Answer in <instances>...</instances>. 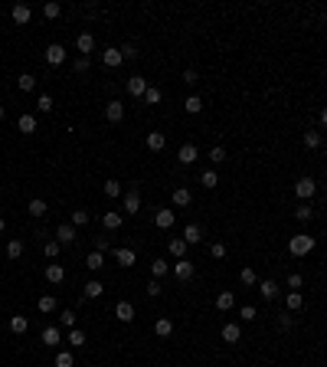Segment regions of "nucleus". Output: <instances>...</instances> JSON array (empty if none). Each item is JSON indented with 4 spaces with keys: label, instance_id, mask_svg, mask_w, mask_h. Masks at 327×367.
I'll use <instances>...</instances> for the list:
<instances>
[{
    "label": "nucleus",
    "instance_id": "1",
    "mask_svg": "<svg viewBox=\"0 0 327 367\" xmlns=\"http://www.w3.org/2000/svg\"><path fill=\"white\" fill-rule=\"evenodd\" d=\"M311 249H314V236H308V233H298V236L288 240V252H291V256H308Z\"/></svg>",
    "mask_w": 327,
    "mask_h": 367
},
{
    "label": "nucleus",
    "instance_id": "2",
    "mask_svg": "<svg viewBox=\"0 0 327 367\" xmlns=\"http://www.w3.org/2000/svg\"><path fill=\"white\" fill-rule=\"evenodd\" d=\"M314 194H318V184H314L311 177H301L295 184V197H301V200H311Z\"/></svg>",
    "mask_w": 327,
    "mask_h": 367
},
{
    "label": "nucleus",
    "instance_id": "3",
    "mask_svg": "<svg viewBox=\"0 0 327 367\" xmlns=\"http://www.w3.org/2000/svg\"><path fill=\"white\" fill-rule=\"evenodd\" d=\"M105 118H108L111 125H118V122L125 118V105H121V102H118V99H111L108 105H105Z\"/></svg>",
    "mask_w": 327,
    "mask_h": 367
},
{
    "label": "nucleus",
    "instance_id": "4",
    "mask_svg": "<svg viewBox=\"0 0 327 367\" xmlns=\"http://www.w3.org/2000/svg\"><path fill=\"white\" fill-rule=\"evenodd\" d=\"M46 63H49V66L66 63V46H63V43H53V46H46Z\"/></svg>",
    "mask_w": 327,
    "mask_h": 367
},
{
    "label": "nucleus",
    "instance_id": "5",
    "mask_svg": "<svg viewBox=\"0 0 327 367\" xmlns=\"http://www.w3.org/2000/svg\"><path fill=\"white\" fill-rule=\"evenodd\" d=\"M101 63H105V66H108V69H118V66H121V63H125V56H121V49H105V53H101Z\"/></svg>",
    "mask_w": 327,
    "mask_h": 367
},
{
    "label": "nucleus",
    "instance_id": "6",
    "mask_svg": "<svg viewBox=\"0 0 327 367\" xmlns=\"http://www.w3.org/2000/svg\"><path fill=\"white\" fill-rule=\"evenodd\" d=\"M128 92H131L134 99H144V92H148V79L131 76V79H128Z\"/></svg>",
    "mask_w": 327,
    "mask_h": 367
},
{
    "label": "nucleus",
    "instance_id": "7",
    "mask_svg": "<svg viewBox=\"0 0 327 367\" xmlns=\"http://www.w3.org/2000/svg\"><path fill=\"white\" fill-rule=\"evenodd\" d=\"M59 341H63V331L56 328V325L43 328V344H46V348H59Z\"/></svg>",
    "mask_w": 327,
    "mask_h": 367
},
{
    "label": "nucleus",
    "instance_id": "8",
    "mask_svg": "<svg viewBox=\"0 0 327 367\" xmlns=\"http://www.w3.org/2000/svg\"><path fill=\"white\" fill-rule=\"evenodd\" d=\"M258 295H262L265 302H272V298H278V282H272V279L258 282Z\"/></svg>",
    "mask_w": 327,
    "mask_h": 367
},
{
    "label": "nucleus",
    "instance_id": "9",
    "mask_svg": "<svg viewBox=\"0 0 327 367\" xmlns=\"http://www.w3.org/2000/svg\"><path fill=\"white\" fill-rule=\"evenodd\" d=\"M115 318L125 321V325H128V321H134V305L131 302H118L115 305Z\"/></svg>",
    "mask_w": 327,
    "mask_h": 367
},
{
    "label": "nucleus",
    "instance_id": "10",
    "mask_svg": "<svg viewBox=\"0 0 327 367\" xmlns=\"http://www.w3.org/2000/svg\"><path fill=\"white\" fill-rule=\"evenodd\" d=\"M200 240H203V227H200V223H187V230H183V243L193 246V243H200Z\"/></svg>",
    "mask_w": 327,
    "mask_h": 367
},
{
    "label": "nucleus",
    "instance_id": "11",
    "mask_svg": "<svg viewBox=\"0 0 327 367\" xmlns=\"http://www.w3.org/2000/svg\"><path fill=\"white\" fill-rule=\"evenodd\" d=\"M10 16H13V23H30V20H33V10L26 7V3H16V7L10 10Z\"/></svg>",
    "mask_w": 327,
    "mask_h": 367
},
{
    "label": "nucleus",
    "instance_id": "12",
    "mask_svg": "<svg viewBox=\"0 0 327 367\" xmlns=\"http://www.w3.org/2000/svg\"><path fill=\"white\" fill-rule=\"evenodd\" d=\"M121 223H125V217H121L118 210H108L105 217H101V227L105 230H121Z\"/></svg>",
    "mask_w": 327,
    "mask_h": 367
},
{
    "label": "nucleus",
    "instance_id": "13",
    "mask_svg": "<svg viewBox=\"0 0 327 367\" xmlns=\"http://www.w3.org/2000/svg\"><path fill=\"white\" fill-rule=\"evenodd\" d=\"M111 256H115V262H118V266H134V262H138V256H134V249H115V252H111Z\"/></svg>",
    "mask_w": 327,
    "mask_h": 367
},
{
    "label": "nucleus",
    "instance_id": "14",
    "mask_svg": "<svg viewBox=\"0 0 327 367\" xmlns=\"http://www.w3.org/2000/svg\"><path fill=\"white\" fill-rule=\"evenodd\" d=\"M66 279V269L59 266V262H49L46 266V282H53V285H59V282Z\"/></svg>",
    "mask_w": 327,
    "mask_h": 367
},
{
    "label": "nucleus",
    "instance_id": "15",
    "mask_svg": "<svg viewBox=\"0 0 327 367\" xmlns=\"http://www.w3.org/2000/svg\"><path fill=\"white\" fill-rule=\"evenodd\" d=\"M196 157H200L196 144H183V148H180V154H177V161H180V164H193Z\"/></svg>",
    "mask_w": 327,
    "mask_h": 367
},
{
    "label": "nucleus",
    "instance_id": "16",
    "mask_svg": "<svg viewBox=\"0 0 327 367\" xmlns=\"http://www.w3.org/2000/svg\"><path fill=\"white\" fill-rule=\"evenodd\" d=\"M76 49H79L82 56H88V53L95 49V36H92V33H82V36L76 39Z\"/></svg>",
    "mask_w": 327,
    "mask_h": 367
},
{
    "label": "nucleus",
    "instance_id": "17",
    "mask_svg": "<svg viewBox=\"0 0 327 367\" xmlns=\"http://www.w3.org/2000/svg\"><path fill=\"white\" fill-rule=\"evenodd\" d=\"M173 275H177V279H183V282H187L190 275H193V262H190V259H180L177 266H173Z\"/></svg>",
    "mask_w": 327,
    "mask_h": 367
},
{
    "label": "nucleus",
    "instance_id": "18",
    "mask_svg": "<svg viewBox=\"0 0 327 367\" xmlns=\"http://www.w3.org/2000/svg\"><path fill=\"white\" fill-rule=\"evenodd\" d=\"M141 210V194L138 190H128L125 194V213H138Z\"/></svg>",
    "mask_w": 327,
    "mask_h": 367
},
{
    "label": "nucleus",
    "instance_id": "19",
    "mask_svg": "<svg viewBox=\"0 0 327 367\" xmlns=\"http://www.w3.org/2000/svg\"><path fill=\"white\" fill-rule=\"evenodd\" d=\"M154 223H157L161 230H170V227H173V210H157V213H154Z\"/></svg>",
    "mask_w": 327,
    "mask_h": 367
},
{
    "label": "nucleus",
    "instance_id": "20",
    "mask_svg": "<svg viewBox=\"0 0 327 367\" xmlns=\"http://www.w3.org/2000/svg\"><path fill=\"white\" fill-rule=\"evenodd\" d=\"M239 338H242V328H239V325H223V341H226V344H236Z\"/></svg>",
    "mask_w": 327,
    "mask_h": 367
},
{
    "label": "nucleus",
    "instance_id": "21",
    "mask_svg": "<svg viewBox=\"0 0 327 367\" xmlns=\"http://www.w3.org/2000/svg\"><path fill=\"white\" fill-rule=\"evenodd\" d=\"M148 148H151V151H164V148H167V138H164V131H151V134H148Z\"/></svg>",
    "mask_w": 327,
    "mask_h": 367
},
{
    "label": "nucleus",
    "instance_id": "22",
    "mask_svg": "<svg viewBox=\"0 0 327 367\" xmlns=\"http://www.w3.org/2000/svg\"><path fill=\"white\" fill-rule=\"evenodd\" d=\"M16 128H20L23 134H33V131H36V118H33V115H20V118H16Z\"/></svg>",
    "mask_w": 327,
    "mask_h": 367
},
{
    "label": "nucleus",
    "instance_id": "23",
    "mask_svg": "<svg viewBox=\"0 0 327 367\" xmlns=\"http://www.w3.org/2000/svg\"><path fill=\"white\" fill-rule=\"evenodd\" d=\"M233 305H236V295H233V292H219V295H216V308H219V312H229Z\"/></svg>",
    "mask_w": 327,
    "mask_h": 367
},
{
    "label": "nucleus",
    "instance_id": "24",
    "mask_svg": "<svg viewBox=\"0 0 327 367\" xmlns=\"http://www.w3.org/2000/svg\"><path fill=\"white\" fill-rule=\"evenodd\" d=\"M173 203H177V207H190V203H193V194H190L187 187H177L173 190Z\"/></svg>",
    "mask_w": 327,
    "mask_h": 367
},
{
    "label": "nucleus",
    "instance_id": "25",
    "mask_svg": "<svg viewBox=\"0 0 327 367\" xmlns=\"http://www.w3.org/2000/svg\"><path fill=\"white\" fill-rule=\"evenodd\" d=\"M154 331H157L161 338H170V335H173V321H170V318H157V321H154Z\"/></svg>",
    "mask_w": 327,
    "mask_h": 367
},
{
    "label": "nucleus",
    "instance_id": "26",
    "mask_svg": "<svg viewBox=\"0 0 327 367\" xmlns=\"http://www.w3.org/2000/svg\"><path fill=\"white\" fill-rule=\"evenodd\" d=\"M16 86H20V92H33V89H36V76H33V72H23V76L16 79Z\"/></svg>",
    "mask_w": 327,
    "mask_h": 367
},
{
    "label": "nucleus",
    "instance_id": "27",
    "mask_svg": "<svg viewBox=\"0 0 327 367\" xmlns=\"http://www.w3.org/2000/svg\"><path fill=\"white\" fill-rule=\"evenodd\" d=\"M183 109H187L190 115H200V112H203V99H200V95H187V102H183Z\"/></svg>",
    "mask_w": 327,
    "mask_h": 367
},
{
    "label": "nucleus",
    "instance_id": "28",
    "mask_svg": "<svg viewBox=\"0 0 327 367\" xmlns=\"http://www.w3.org/2000/svg\"><path fill=\"white\" fill-rule=\"evenodd\" d=\"M56 236H59V243H72L76 240V227H72V223H63V227L56 230Z\"/></svg>",
    "mask_w": 327,
    "mask_h": 367
},
{
    "label": "nucleus",
    "instance_id": "29",
    "mask_svg": "<svg viewBox=\"0 0 327 367\" xmlns=\"http://www.w3.org/2000/svg\"><path fill=\"white\" fill-rule=\"evenodd\" d=\"M26 328H30V321H26L23 315H13V318H10V331H13V335H23Z\"/></svg>",
    "mask_w": 327,
    "mask_h": 367
},
{
    "label": "nucleus",
    "instance_id": "30",
    "mask_svg": "<svg viewBox=\"0 0 327 367\" xmlns=\"http://www.w3.org/2000/svg\"><path fill=\"white\" fill-rule=\"evenodd\" d=\"M101 292H105V285H101L98 279L85 282V298H101Z\"/></svg>",
    "mask_w": 327,
    "mask_h": 367
},
{
    "label": "nucleus",
    "instance_id": "31",
    "mask_svg": "<svg viewBox=\"0 0 327 367\" xmlns=\"http://www.w3.org/2000/svg\"><path fill=\"white\" fill-rule=\"evenodd\" d=\"M20 256H23V243H20V240H10L7 243V259H20Z\"/></svg>",
    "mask_w": 327,
    "mask_h": 367
},
{
    "label": "nucleus",
    "instance_id": "32",
    "mask_svg": "<svg viewBox=\"0 0 327 367\" xmlns=\"http://www.w3.org/2000/svg\"><path fill=\"white\" fill-rule=\"evenodd\" d=\"M85 266L92 269V272H98V269L105 266V259H101V252H88V256H85Z\"/></svg>",
    "mask_w": 327,
    "mask_h": 367
},
{
    "label": "nucleus",
    "instance_id": "33",
    "mask_svg": "<svg viewBox=\"0 0 327 367\" xmlns=\"http://www.w3.org/2000/svg\"><path fill=\"white\" fill-rule=\"evenodd\" d=\"M285 302H288V308H291V312H301V308H304L301 292H288V298H285Z\"/></svg>",
    "mask_w": 327,
    "mask_h": 367
},
{
    "label": "nucleus",
    "instance_id": "34",
    "mask_svg": "<svg viewBox=\"0 0 327 367\" xmlns=\"http://www.w3.org/2000/svg\"><path fill=\"white\" fill-rule=\"evenodd\" d=\"M295 217L301 220V223H308V220L314 217V207H311V203H301V207H298V210H295Z\"/></svg>",
    "mask_w": 327,
    "mask_h": 367
},
{
    "label": "nucleus",
    "instance_id": "35",
    "mask_svg": "<svg viewBox=\"0 0 327 367\" xmlns=\"http://www.w3.org/2000/svg\"><path fill=\"white\" fill-rule=\"evenodd\" d=\"M304 148H321V131H304Z\"/></svg>",
    "mask_w": 327,
    "mask_h": 367
},
{
    "label": "nucleus",
    "instance_id": "36",
    "mask_svg": "<svg viewBox=\"0 0 327 367\" xmlns=\"http://www.w3.org/2000/svg\"><path fill=\"white\" fill-rule=\"evenodd\" d=\"M72 364H76L72 351H59V354H56V367H72Z\"/></svg>",
    "mask_w": 327,
    "mask_h": 367
},
{
    "label": "nucleus",
    "instance_id": "37",
    "mask_svg": "<svg viewBox=\"0 0 327 367\" xmlns=\"http://www.w3.org/2000/svg\"><path fill=\"white\" fill-rule=\"evenodd\" d=\"M72 69H76V72H88V69H92V56H79L76 63H72Z\"/></svg>",
    "mask_w": 327,
    "mask_h": 367
},
{
    "label": "nucleus",
    "instance_id": "38",
    "mask_svg": "<svg viewBox=\"0 0 327 367\" xmlns=\"http://www.w3.org/2000/svg\"><path fill=\"white\" fill-rule=\"evenodd\" d=\"M200 184H203V187H206V190H213V187H216V184H219L216 171H206V174H203V177H200Z\"/></svg>",
    "mask_w": 327,
    "mask_h": 367
},
{
    "label": "nucleus",
    "instance_id": "39",
    "mask_svg": "<svg viewBox=\"0 0 327 367\" xmlns=\"http://www.w3.org/2000/svg\"><path fill=\"white\" fill-rule=\"evenodd\" d=\"M183 252H187V243H183V236H180V240H170V256H183Z\"/></svg>",
    "mask_w": 327,
    "mask_h": 367
},
{
    "label": "nucleus",
    "instance_id": "40",
    "mask_svg": "<svg viewBox=\"0 0 327 367\" xmlns=\"http://www.w3.org/2000/svg\"><path fill=\"white\" fill-rule=\"evenodd\" d=\"M105 197H121V184H118V180H105Z\"/></svg>",
    "mask_w": 327,
    "mask_h": 367
},
{
    "label": "nucleus",
    "instance_id": "41",
    "mask_svg": "<svg viewBox=\"0 0 327 367\" xmlns=\"http://www.w3.org/2000/svg\"><path fill=\"white\" fill-rule=\"evenodd\" d=\"M151 275H154V279L167 275V262H164V259H154V262H151Z\"/></svg>",
    "mask_w": 327,
    "mask_h": 367
},
{
    "label": "nucleus",
    "instance_id": "42",
    "mask_svg": "<svg viewBox=\"0 0 327 367\" xmlns=\"http://www.w3.org/2000/svg\"><path fill=\"white\" fill-rule=\"evenodd\" d=\"M69 344H72V348H85V335H82L79 328H72L69 331Z\"/></svg>",
    "mask_w": 327,
    "mask_h": 367
},
{
    "label": "nucleus",
    "instance_id": "43",
    "mask_svg": "<svg viewBox=\"0 0 327 367\" xmlns=\"http://www.w3.org/2000/svg\"><path fill=\"white\" fill-rule=\"evenodd\" d=\"M210 161H213V164H223V161H226V148H219V144H213V151H210Z\"/></svg>",
    "mask_w": 327,
    "mask_h": 367
},
{
    "label": "nucleus",
    "instance_id": "44",
    "mask_svg": "<svg viewBox=\"0 0 327 367\" xmlns=\"http://www.w3.org/2000/svg\"><path fill=\"white\" fill-rule=\"evenodd\" d=\"M39 312H43V315H46V312H56V298H53V295H43V298H39Z\"/></svg>",
    "mask_w": 327,
    "mask_h": 367
},
{
    "label": "nucleus",
    "instance_id": "45",
    "mask_svg": "<svg viewBox=\"0 0 327 367\" xmlns=\"http://www.w3.org/2000/svg\"><path fill=\"white\" fill-rule=\"evenodd\" d=\"M88 223V210H72V227H85Z\"/></svg>",
    "mask_w": 327,
    "mask_h": 367
},
{
    "label": "nucleus",
    "instance_id": "46",
    "mask_svg": "<svg viewBox=\"0 0 327 367\" xmlns=\"http://www.w3.org/2000/svg\"><path fill=\"white\" fill-rule=\"evenodd\" d=\"M30 213H33V217H43V213H46V200H39V197L30 200Z\"/></svg>",
    "mask_w": 327,
    "mask_h": 367
},
{
    "label": "nucleus",
    "instance_id": "47",
    "mask_svg": "<svg viewBox=\"0 0 327 367\" xmlns=\"http://www.w3.org/2000/svg\"><path fill=\"white\" fill-rule=\"evenodd\" d=\"M144 102H148V105H157V102H161V89L148 86V92H144Z\"/></svg>",
    "mask_w": 327,
    "mask_h": 367
},
{
    "label": "nucleus",
    "instance_id": "48",
    "mask_svg": "<svg viewBox=\"0 0 327 367\" xmlns=\"http://www.w3.org/2000/svg\"><path fill=\"white\" fill-rule=\"evenodd\" d=\"M210 256L213 259H226V246H223V243H213V246H210Z\"/></svg>",
    "mask_w": 327,
    "mask_h": 367
},
{
    "label": "nucleus",
    "instance_id": "49",
    "mask_svg": "<svg viewBox=\"0 0 327 367\" xmlns=\"http://www.w3.org/2000/svg\"><path fill=\"white\" fill-rule=\"evenodd\" d=\"M239 279H242V285H255V272H252V269H242V272H239Z\"/></svg>",
    "mask_w": 327,
    "mask_h": 367
},
{
    "label": "nucleus",
    "instance_id": "50",
    "mask_svg": "<svg viewBox=\"0 0 327 367\" xmlns=\"http://www.w3.org/2000/svg\"><path fill=\"white\" fill-rule=\"evenodd\" d=\"M59 321H63V328H76V312H63Z\"/></svg>",
    "mask_w": 327,
    "mask_h": 367
},
{
    "label": "nucleus",
    "instance_id": "51",
    "mask_svg": "<svg viewBox=\"0 0 327 367\" xmlns=\"http://www.w3.org/2000/svg\"><path fill=\"white\" fill-rule=\"evenodd\" d=\"M36 109H39V112H53V99H49V95H39Z\"/></svg>",
    "mask_w": 327,
    "mask_h": 367
},
{
    "label": "nucleus",
    "instance_id": "52",
    "mask_svg": "<svg viewBox=\"0 0 327 367\" xmlns=\"http://www.w3.org/2000/svg\"><path fill=\"white\" fill-rule=\"evenodd\" d=\"M46 256H49V259L59 256V240H49V243H46Z\"/></svg>",
    "mask_w": 327,
    "mask_h": 367
},
{
    "label": "nucleus",
    "instance_id": "53",
    "mask_svg": "<svg viewBox=\"0 0 327 367\" xmlns=\"http://www.w3.org/2000/svg\"><path fill=\"white\" fill-rule=\"evenodd\" d=\"M301 282H304L301 275H298V272H291V275H288V289H291V292H298V289H301Z\"/></svg>",
    "mask_w": 327,
    "mask_h": 367
},
{
    "label": "nucleus",
    "instance_id": "54",
    "mask_svg": "<svg viewBox=\"0 0 327 367\" xmlns=\"http://www.w3.org/2000/svg\"><path fill=\"white\" fill-rule=\"evenodd\" d=\"M43 13H46L49 20H56V16H59V3H46V7H43Z\"/></svg>",
    "mask_w": 327,
    "mask_h": 367
},
{
    "label": "nucleus",
    "instance_id": "55",
    "mask_svg": "<svg viewBox=\"0 0 327 367\" xmlns=\"http://www.w3.org/2000/svg\"><path fill=\"white\" fill-rule=\"evenodd\" d=\"M148 295H151V298L161 295V282H157V279H151V282H148Z\"/></svg>",
    "mask_w": 327,
    "mask_h": 367
},
{
    "label": "nucleus",
    "instance_id": "56",
    "mask_svg": "<svg viewBox=\"0 0 327 367\" xmlns=\"http://www.w3.org/2000/svg\"><path fill=\"white\" fill-rule=\"evenodd\" d=\"M121 56H125V59H134V56H138V46H134V43H128V46H121Z\"/></svg>",
    "mask_w": 327,
    "mask_h": 367
},
{
    "label": "nucleus",
    "instance_id": "57",
    "mask_svg": "<svg viewBox=\"0 0 327 367\" xmlns=\"http://www.w3.org/2000/svg\"><path fill=\"white\" fill-rule=\"evenodd\" d=\"M255 308H252V305H245V308H242V321H255Z\"/></svg>",
    "mask_w": 327,
    "mask_h": 367
},
{
    "label": "nucleus",
    "instance_id": "58",
    "mask_svg": "<svg viewBox=\"0 0 327 367\" xmlns=\"http://www.w3.org/2000/svg\"><path fill=\"white\" fill-rule=\"evenodd\" d=\"M183 82H187V86H196V82H200V76H196L193 69H187V72H183Z\"/></svg>",
    "mask_w": 327,
    "mask_h": 367
},
{
    "label": "nucleus",
    "instance_id": "59",
    "mask_svg": "<svg viewBox=\"0 0 327 367\" xmlns=\"http://www.w3.org/2000/svg\"><path fill=\"white\" fill-rule=\"evenodd\" d=\"M108 249V240H105V236H98V240H95V252H105Z\"/></svg>",
    "mask_w": 327,
    "mask_h": 367
},
{
    "label": "nucleus",
    "instance_id": "60",
    "mask_svg": "<svg viewBox=\"0 0 327 367\" xmlns=\"http://www.w3.org/2000/svg\"><path fill=\"white\" fill-rule=\"evenodd\" d=\"M278 328H281V331L291 328V315H281V318H278Z\"/></svg>",
    "mask_w": 327,
    "mask_h": 367
},
{
    "label": "nucleus",
    "instance_id": "61",
    "mask_svg": "<svg viewBox=\"0 0 327 367\" xmlns=\"http://www.w3.org/2000/svg\"><path fill=\"white\" fill-rule=\"evenodd\" d=\"M321 125L327 128V105H324V109H321Z\"/></svg>",
    "mask_w": 327,
    "mask_h": 367
},
{
    "label": "nucleus",
    "instance_id": "62",
    "mask_svg": "<svg viewBox=\"0 0 327 367\" xmlns=\"http://www.w3.org/2000/svg\"><path fill=\"white\" fill-rule=\"evenodd\" d=\"M3 230H7V223H3V220H0V233H3Z\"/></svg>",
    "mask_w": 327,
    "mask_h": 367
},
{
    "label": "nucleus",
    "instance_id": "63",
    "mask_svg": "<svg viewBox=\"0 0 327 367\" xmlns=\"http://www.w3.org/2000/svg\"><path fill=\"white\" fill-rule=\"evenodd\" d=\"M3 115H7V112H3V105H0V118H3Z\"/></svg>",
    "mask_w": 327,
    "mask_h": 367
}]
</instances>
